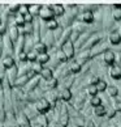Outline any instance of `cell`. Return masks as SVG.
Masks as SVG:
<instances>
[{
    "instance_id": "6da1fadb",
    "label": "cell",
    "mask_w": 121,
    "mask_h": 127,
    "mask_svg": "<svg viewBox=\"0 0 121 127\" xmlns=\"http://www.w3.org/2000/svg\"><path fill=\"white\" fill-rule=\"evenodd\" d=\"M48 121L43 114H38L35 115L34 118L30 119V126L31 127H47Z\"/></svg>"
},
{
    "instance_id": "7a4b0ae2",
    "label": "cell",
    "mask_w": 121,
    "mask_h": 127,
    "mask_svg": "<svg viewBox=\"0 0 121 127\" xmlns=\"http://www.w3.org/2000/svg\"><path fill=\"white\" fill-rule=\"evenodd\" d=\"M50 107H51V103L46 100V98H39L38 101L35 102V109L38 110L40 114H43V113H46V111H48L50 110Z\"/></svg>"
},
{
    "instance_id": "3957f363",
    "label": "cell",
    "mask_w": 121,
    "mask_h": 127,
    "mask_svg": "<svg viewBox=\"0 0 121 127\" xmlns=\"http://www.w3.org/2000/svg\"><path fill=\"white\" fill-rule=\"evenodd\" d=\"M39 83H40V77H38V76H34L33 79H30L29 81H27V84L25 85V88H24V89H25L26 92H33L34 89L38 88Z\"/></svg>"
},
{
    "instance_id": "277c9868",
    "label": "cell",
    "mask_w": 121,
    "mask_h": 127,
    "mask_svg": "<svg viewBox=\"0 0 121 127\" xmlns=\"http://www.w3.org/2000/svg\"><path fill=\"white\" fill-rule=\"evenodd\" d=\"M53 11H52V8H50V7H42L40 9V12H39V16L43 18V20H52V17H53Z\"/></svg>"
},
{
    "instance_id": "5b68a950",
    "label": "cell",
    "mask_w": 121,
    "mask_h": 127,
    "mask_svg": "<svg viewBox=\"0 0 121 127\" xmlns=\"http://www.w3.org/2000/svg\"><path fill=\"white\" fill-rule=\"evenodd\" d=\"M63 51H64V54L67 55V58H72V56L74 55V46H73L70 39H68L63 45Z\"/></svg>"
},
{
    "instance_id": "8992f818",
    "label": "cell",
    "mask_w": 121,
    "mask_h": 127,
    "mask_svg": "<svg viewBox=\"0 0 121 127\" xmlns=\"http://www.w3.org/2000/svg\"><path fill=\"white\" fill-rule=\"evenodd\" d=\"M17 73H18V68L16 65L11 69H7V77H8L9 84H13V85H15V83L17 80Z\"/></svg>"
},
{
    "instance_id": "52a82bcc",
    "label": "cell",
    "mask_w": 121,
    "mask_h": 127,
    "mask_svg": "<svg viewBox=\"0 0 121 127\" xmlns=\"http://www.w3.org/2000/svg\"><path fill=\"white\" fill-rule=\"evenodd\" d=\"M9 38L12 39V42L18 41V38H20V34H18V26L16 24L9 25Z\"/></svg>"
},
{
    "instance_id": "ba28073f",
    "label": "cell",
    "mask_w": 121,
    "mask_h": 127,
    "mask_svg": "<svg viewBox=\"0 0 121 127\" xmlns=\"http://www.w3.org/2000/svg\"><path fill=\"white\" fill-rule=\"evenodd\" d=\"M29 80H30L29 73H27V75H21V76H18V77H17L16 83H15V85H16V87H21V85H24V87H25Z\"/></svg>"
},
{
    "instance_id": "9c48e42d",
    "label": "cell",
    "mask_w": 121,
    "mask_h": 127,
    "mask_svg": "<svg viewBox=\"0 0 121 127\" xmlns=\"http://www.w3.org/2000/svg\"><path fill=\"white\" fill-rule=\"evenodd\" d=\"M3 67L5 69H11L15 67V59L12 58V56H5V58L3 59Z\"/></svg>"
},
{
    "instance_id": "30bf717a",
    "label": "cell",
    "mask_w": 121,
    "mask_h": 127,
    "mask_svg": "<svg viewBox=\"0 0 121 127\" xmlns=\"http://www.w3.org/2000/svg\"><path fill=\"white\" fill-rule=\"evenodd\" d=\"M59 97L61 98L63 101H69L72 98V93H70V91H69L68 88H64V89H61V91L59 92Z\"/></svg>"
},
{
    "instance_id": "8fae6325",
    "label": "cell",
    "mask_w": 121,
    "mask_h": 127,
    "mask_svg": "<svg viewBox=\"0 0 121 127\" xmlns=\"http://www.w3.org/2000/svg\"><path fill=\"white\" fill-rule=\"evenodd\" d=\"M29 5V13L31 16H34V15H39V12H40V9L42 7L39 5V4H27Z\"/></svg>"
},
{
    "instance_id": "7c38bea8",
    "label": "cell",
    "mask_w": 121,
    "mask_h": 127,
    "mask_svg": "<svg viewBox=\"0 0 121 127\" xmlns=\"http://www.w3.org/2000/svg\"><path fill=\"white\" fill-rule=\"evenodd\" d=\"M111 76L113 79H121V67L119 65H113L111 69Z\"/></svg>"
},
{
    "instance_id": "4fadbf2b",
    "label": "cell",
    "mask_w": 121,
    "mask_h": 127,
    "mask_svg": "<svg viewBox=\"0 0 121 127\" xmlns=\"http://www.w3.org/2000/svg\"><path fill=\"white\" fill-rule=\"evenodd\" d=\"M104 60H105V63L112 64L113 60H115V54L111 50H107L105 53H104Z\"/></svg>"
},
{
    "instance_id": "5bb4252c",
    "label": "cell",
    "mask_w": 121,
    "mask_h": 127,
    "mask_svg": "<svg viewBox=\"0 0 121 127\" xmlns=\"http://www.w3.org/2000/svg\"><path fill=\"white\" fill-rule=\"evenodd\" d=\"M40 75H42V77H43L46 81H48V80L52 79V71H51V68H43L42 72H40Z\"/></svg>"
},
{
    "instance_id": "9a60e30c",
    "label": "cell",
    "mask_w": 121,
    "mask_h": 127,
    "mask_svg": "<svg viewBox=\"0 0 121 127\" xmlns=\"http://www.w3.org/2000/svg\"><path fill=\"white\" fill-rule=\"evenodd\" d=\"M52 11L56 16H63L64 15V7L61 5V4H53Z\"/></svg>"
},
{
    "instance_id": "2e32d148",
    "label": "cell",
    "mask_w": 121,
    "mask_h": 127,
    "mask_svg": "<svg viewBox=\"0 0 121 127\" xmlns=\"http://www.w3.org/2000/svg\"><path fill=\"white\" fill-rule=\"evenodd\" d=\"M30 69H31L34 73H40L43 68H42V64H40L39 62H33L31 65H30Z\"/></svg>"
},
{
    "instance_id": "e0dca14e",
    "label": "cell",
    "mask_w": 121,
    "mask_h": 127,
    "mask_svg": "<svg viewBox=\"0 0 121 127\" xmlns=\"http://www.w3.org/2000/svg\"><path fill=\"white\" fill-rule=\"evenodd\" d=\"M15 24L17 26H24L26 22H25V18L22 15H20V13H17V15H15Z\"/></svg>"
},
{
    "instance_id": "ac0fdd59",
    "label": "cell",
    "mask_w": 121,
    "mask_h": 127,
    "mask_svg": "<svg viewBox=\"0 0 121 127\" xmlns=\"http://www.w3.org/2000/svg\"><path fill=\"white\" fill-rule=\"evenodd\" d=\"M56 85H57V80H56V79H51V80H48V81L46 83L44 89H50V91H53V88H56Z\"/></svg>"
},
{
    "instance_id": "d6986e66",
    "label": "cell",
    "mask_w": 121,
    "mask_h": 127,
    "mask_svg": "<svg viewBox=\"0 0 121 127\" xmlns=\"http://www.w3.org/2000/svg\"><path fill=\"white\" fill-rule=\"evenodd\" d=\"M35 51L39 54H44L46 50H47V46H46L44 43H42V42H39V43H35Z\"/></svg>"
},
{
    "instance_id": "ffe728a7",
    "label": "cell",
    "mask_w": 121,
    "mask_h": 127,
    "mask_svg": "<svg viewBox=\"0 0 121 127\" xmlns=\"http://www.w3.org/2000/svg\"><path fill=\"white\" fill-rule=\"evenodd\" d=\"M50 60V56L47 53H44V54H38V58H36V62H39L40 64H43L46 62H48Z\"/></svg>"
},
{
    "instance_id": "44dd1931",
    "label": "cell",
    "mask_w": 121,
    "mask_h": 127,
    "mask_svg": "<svg viewBox=\"0 0 121 127\" xmlns=\"http://www.w3.org/2000/svg\"><path fill=\"white\" fill-rule=\"evenodd\" d=\"M109 39H111V42H112L113 45H117V43H120L121 37L117 34V33H113V34H111V35H109Z\"/></svg>"
},
{
    "instance_id": "7402d4cb",
    "label": "cell",
    "mask_w": 121,
    "mask_h": 127,
    "mask_svg": "<svg viewBox=\"0 0 121 127\" xmlns=\"http://www.w3.org/2000/svg\"><path fill=\"white\" fill-rule=\"evenodd\" d=\"M20 4L18 3H12V4H8V11L9 12H12V13H15V12H17L18 9H20Z\"/></svg>"
},
{
    "instance_id": "603a6c76",
    "label": "cell",
    "mask_w": 121,
    "mask_h": 127,
    "mask_svg": "<svg viewBox=\"0 0 121 127\" xmlns=\"http://www.w3.org/2000/svg\"><path fill=\"white\" fill-rule=\"evenodd\" d=\"M98 41H99V37H98V35H94L92 38L89 39V42L86 43V46H87V47H94V46L98 43Z\"/></svg>"
},
{
    "instance_id": "cb8c5ba5",
    "label": "cell",
    "mask_w": 121,
    "mask_h": 127,
    "mask_svg": "<svg viewBox=\"0 0 121 127\" xmlns=\"http://www.w3.org/2000/svg\"><path fill=\"white\" fill-rule=\"evenodd\" d=\"M92 20H94V16H92V13L90 11L83 13V21L85 22H92Z\"/></svg>"
},
{
    "instance_id": "d4e9b609",
    "label": "cell",
    "mask_w": 121,
    "mask_h": 127,
    "mask_svg": "<svg viewBox=\"0 0 121 127\" xmlns=\"http://www.w3.org/2000/svg\"><path fill=\"white\" fill-rule=\"evenodd\" d=\"M105 47H107V45H100L99 47H92V50H91V55H96V54L102 53L103 50H105Z\"/></svg>"
},
{
    "instance_id": "484cf974",
    "label": "cell",
    "mask_w": 121,
    "mask_h": 127,
    "mask_svg": "<svg viewBox=\"0 0 121 127\" xmlns=\"http://www.w3.org/2000/svg\"><path fill=\"white\" fill-rule=\"evenodd\" d=\"M39 28H38V22H34V41L36 43H39Z\"/></svg>"
},
{
    "instance_id": "4316f807",
    "label": "cell",
    "mask_w": 121,
    "mask_h": 127,
    "mask_svg": "<svg viewBox=\"0 0 121 127\" xmlns=\"http://www.w3.org/2000/svg\"><path fill=\"white\" fill-rule=\"evenodd\" d=\"M12 39L9 38V35L8 37H4V39H3V43H4V46L8 49V50H13V46H12Z\"/></svg>"
},
{
    "instance_id": "83f0119b",
    "label": "cell",
    "mask_w": 121,
    "mask_h": 127,
    "mask_svg": "<svg viewBox=\"0 0 121 127\" xmlns=\"http://www.w3.org/2000/svg\"><path fill=\"white\" fill-rule=\"evenodd\" d=\"M36 58H38V55H36V51H29L27 53V60H30V62H36Z\"/></svg>"
},
{
    "instance_id": "f1b7e54d",
    "label": "cell",
    "mask_w": 121,
    "mask_h": 127,
    "mask_svg": "<svg viewBox=\"0 0 121 127\" xmlns=\"http://www.w3.org/2000/svg\"><path fill=\"white\" fill-rule=\"evenodd\" d=\"M24 33H25V35H30L31 33H33V22L31 24H25L24 25Z\"/></svg>"
},
{
    "instance_id": "f546056e",
    "label": "cell",
    "mask_w": 121,
    "mask_h": 127,
    "mask_svg": "<svg viewBox=\"0 0 121 127\" xmlns=\"http://www.w3.org/2000/svg\"><path fill=\"white\" fill-rule=\"evenodd\" d=\"M105 107L104 106H102V105H99V106H96L95 107V114L96 115H104L105 114Z\"/></svg>"
},
{
    "instance_id": "4dcf8cb0",
    "label": "cell",
    "mask_w": 121,
    "mask_h": 127,
    "mask_svg": "<svg viewBox=\"0 0 121 127\" xmlns=\"http://www.w3.org/2000/svg\"><path fill=\"white\" fill-rule=\"evenodd\" d=\"M46 25H47V28L50 30H55L57 28V22L55 20H50V21H47V24H46Z\"/></svg>"
},
{
    "instance_id": "1f68e13d",
    "label": "cell",
    "mask_w": 121,
    "mask_h": 127,
    "mask_svg": "<svg viewBox=\"0 0 121 127\" xmlns=\"http://www.w3.org/2000/svg\"><path fill=\"white\" fill-rule=\"evenodd\" d=\"M20 15H22V16H25V15H27L29 13V5H26V4H24V5H21L20 7Z\"/></svg>"
},
{
    "instance_id": "d6a6232c",
    "label": "cell",
    "mask_w": 121,
    "mask_h": 127,
    "mask_svg": "<svg viewBox=\"0 0 121 127\" xmlns=\"http://www.w3.org/2000/svg\"><path fill=\"white\" fill-rule=\"evenodd\" d=\"M96 88H98V91H104V89L107 88L105 81H103V80H99V81L96 83Z\"/></svg>"
},
{
    "instance_id": "836d02e7",
    "label": "cell",
    "mask_w": 121,
    "mask_h": 127,
    "mask_svg": "<svg viewBox=\"0 0 121 127\" xmlns=\"http://www.w3.org/2000/svg\"><path fill=\"white\" fill-rule=\"evenodd\" d=\"M33 46V38L30 35H26V38H25V47L26 49H30Z\"/></svg>"
},
{
    "instance_id": "e575fe53",
    "label": "cell",
    "mask_w": 121,
    "mask_h": 127,
    "mask_svg": "<svg viewBox=\"0 0 121 127\" xmlns=\"http://www.w3.org/2000/svg\"><path fill=\"white\" fill-rule=\"evenodd\" d=\"M57 58H59V60H61V62H65V60H67L68 58H67V55L64 54V51L63 50H60V51H57Z\"/></svg>"
},
{
    "instance_id": "d590c367",
    "label": "cell",
    "mask_w": 121,
    "mask_h": 127,
    "mask_svg": "<svg viewBox=\"0 0 121 127\" xmlns=\"http://www.w3.org/2000/svg\"><path fill=\"white\" fill-rule=\"evenodd\" d=\"M113 17L116 18V20H121V8H115Z\"/></svg>"
},
{
    "instance_id": "8d00e7d4",
    "label": "cell",
    "mask_w": 121,
    "mask_h": 127,
    "mask_svg": "<svg viewBox=\"0 0 121 127\" xmlns=\"http://www.w3.org/2000/svg\"><path fill=\"white\" fill-rule=\"evenodd\" d=\"M46 39H47V41L43 42L44 45H52L55 38H53V35H52V34H47V35H46Z\"/></svg>"
},
{
    "instance_id": "74e56055",
    "label": "cell",
    "mask_w": 121,
    "mask_h": 127,
    "mask_svg": "<svg viewBox=\"0 0 121 127\" xmlns=\"http://www.w3.org/2000/svg\"><path fill=\"white\" fill-rule=\"evenodd\" d=\"M96 92H98V88H96V85H94V84H91V85L89 87V93H90L91 96H94V97H95Z\"/></svg>"
},
{
    "instance_id": "f35d334b",
    "label": "cell",
    "mask_w": 121,
    "mask_h": 127,
    "mask_svg": "<svg viewBox=\"0 0 121 127\" xmlns=\"http://www.w3.org/2000/svg\"><path fill=\"white\" fill-rule=\"evenodd\" d=\"M80 69H81V67H80L78 63H72V65H70V71L72 72H78Z\"/></svg>"
},
{
    "instance_id": "ab89813d",
    "label": "cell",
    "mask_w": 121,
    "mask_h": 127,
    "mask_svg": "<svg viewBox=\"0 0 121 127\" xmlns=\"http://www.w3.org/2000/svg\"><path fill=\"white\" fill-rule=\"evenodd\" d=\"M91 103H92V105H94L95 107L99 106V105H100V98H99V97H94V98L91 100Z\"/></svg>"
},
{
    "instance_id": "60d3db41",
    "label": "cell",
    "mask_w": 121,
    "mask_h": 127,
    "mask_svg": "<svg viewBox=\"0 0 121 127\" xmlns=\"http://www.w3.org/2000/svg\"><path fill=\"white\" fill-rule=\"evenodd\" d=\"M108 92H109V95H111V96H116V95H117V88L109 87V88H108Z\"/></svg>"
},
{
    "instance_id": "b9f144b4",
    "label": "cell",
    "mask_w": 121,
    "mask_h": 127,
    "mask_svg": "<svg viewBox=\"0 0 121 127\" xmlns=\"http://www.w3.org/2000/svg\"><path fill=\"white\" fill-rule=\"evenodd\" d=\"M18 59H20L21 62H25V60H27V54L22 51V53H21L20 55H18Z\"/></svg>"
},
{
    "instance_id": "7bdbcfd3",
    "label": "cell",
    "mask_w": 121,
    "mask_h": 127,
    "mask_svg": "<svg viewBox=\"0 0 121 127\" xmlns=\"http://www.w3.org/2000/svg\"><path fill=\"white\" fill-rule=\"evenodd\" d=\"M5 24L4 22H0V35H4V33H5Z\"/></svg>"
},
{
    "instance_id": "ee69618b",
    "label": "cell",
    "mask_w": 121,
    "mask_h": 127,
    "mask_svg": "<svg viewBox=\"0 0 121 127\" xmlns=\"http://www.w3.org/2000/svg\"><path fill=\"white\" fill-rule=\"evenodd\" d=\"M73 83V77L72 76H68V79H67V81H65V87L67 88H69L70 87V84Z\"/></svg>"
},
{
    "instance_id": "f6af8a7d",
    "label": "cell",
    "mask_w": 121,
    "mask_h": 127,
    "mask_svg": "<svg viewBox=\"0 0 121 127\" xmlns=\"http://www.w3.org/2000/svg\"><path fill=\"white\" fill-rule=\"evenodd\" d=\"M74 122H76V123H77L78 126H81V127H82L83 125H85V122L82 121V118H76V121H74Z\"/></svg>"
},
{
    "instance_id": "bcb514c9",
    "label": "cell",
    "mask_w": 121,
    "mask_h": 127,
    "mask_svg": "<svg viewBox=\"0 0 121 127\" xmlns=\"http://www.w3.org/2000/svg\"><path fill=\"white\" fill-rule=\"evenodd\" d=\"M115 107H116V110H121V102L117 101V102L115 103Z\"/></svg>"
},
{
    "instance_id": "7dc6e473",
    "label": "cell",
    "mask_w": 121,
    "mask_h": 127,
    "mask_svg": "<svg viewBox=\"0 0 121 127\" xmlns=\"http://www.w3.org/2000/svg\"><path fill=\"white\" fill-rule=\"evenodd\" d=\"M87 127H94V123H92L91 121H89L87 122Z\"/></svg>"
},
{
    "instance_id": "c3c4849f",
    "label": "cell",
    "mask_w": 121,
    "mask_h": 127,
    "mask_svg": "<svg viewBox=\"0 0 121 127\" xmlns=\"http://www.w3.org/2000/svg\"><path fill=\"white\" fill-rule=\"evenodd\" d=\"M55 127H65V126H63V125H60V123H59V122H57V123H56V125H55Z\"/></svg>"
},
{
    "instance_id": "681fc988",
    "label": "cell",
    "mask_w": 121,
    "mask_h": 127,
    "mask_svg": "<svg viewBox=\"0 0 121 127\" xmlns=\"http://www.w3.org/2000/svg\"><path fill=\"white\" fill-rule=\"evenodd\" d=\"M21 127H31V126H30V122H29V123H27V125H24V126H21Z\"/></svg>"
},
{
    "instance_id": "f907efd6",
    "label": "cell",
    "mask_w": 121,
    "mask_h": 127,
    "mask_svg": "<svg viewBox=\"0 0 121 127\" xmlns=\"http://www.w3.org/2000/svg\"><path fill=\"white\" fill-rule=\"evenodd\" d=\"M119 58H120V60H121V51H120V53H119Z\"/></svg>"
},
{
    "instance_id": "816d5d0a",
    "label": "cell",
    "mask_w": 121,
    "mask_h": 127,
    "mask_svg": "<svg viewBox=\"0 0 121 127\" xmlns=\"http://www.w3.org/2000/svg\"><path fill=\"white\" fill-rule=\"evenodd\" d=\"M0 80H1V79H0Z\"/></svg>"
},
{
    "instance_id": "f5cc1de1",
    "label": "cell",
    "mask_w": 121,
    "mask_h": 127,
    "mask_svg": "<svg viewBox=\"0 0 121 127\" xmlns=\"http://www.w3.org/2000/svg\"><path fill=\"white\" fill-rule=\"evenodd\" d=\"M0 127H1V126H0Z\"/></svg>"
}]
</instances>
